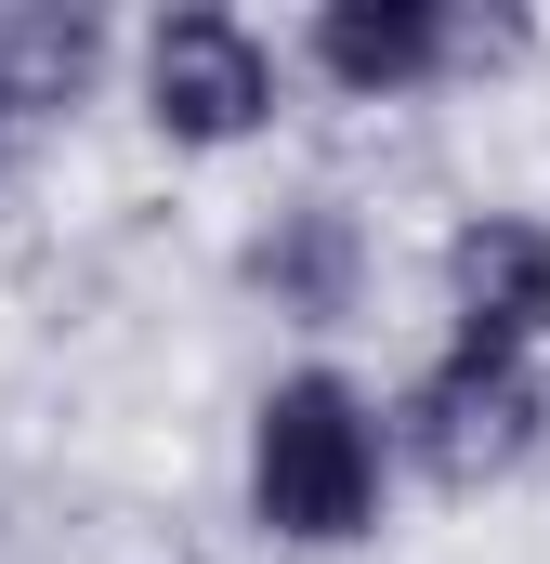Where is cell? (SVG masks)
<instances>
[{
  "instance_id": "obj_1",
  "label": "cell",
  "mask_w": 550,
  "mask_h": 564,
  "mask_svg": "<svg viewBox=\"0 0 550 564\" xmlns=\"http://www.w3.org/2000/svg\"><path fill=\"white\" fill-rule=\"evenodd\" d=\"M407 473H394V421H381V381L341 368V355H288L263 394H250V433H237V512L263 552H367L394 525Z\"/></svg>"
},
{
  "instance_id": "obj_2",
  "label": "cell",
  "mask_w": 550,
  "mask_h": 564,
  "mask_svg": "<svg viewBox=\"0 0 550 564\" xmlns=\"http://www.w3.org/2000/svg\"><path fill=\"white\" fill-rule=\"evenodd\" d=\"M119 93L170 158H250L288 132L301 79L250 0H157L144 26H119Z\"/></svg>"
},
{
  "instance_id": "obj_3",
  "label": "cell",
  "mask_w": 550,
  "mask_h": 564,
  "mask_svg": "<svg viewBox=\"0 0 550 564\" xmlns=\"http://www.w3.org/2000/svg\"><path fill=\"white\" fill-rule=\"evenodd\" d=\"M275 40H288V79L328 106H432V93L512 66L538 26L485 13V0H301Z\"/></svg>"
},
{
  "instance_id": "obj_4",
  "label": "cell",
  "mask_w": 550,
  "mask_h": 564,
  "mask_svg": "<svg viewBox=\"0 0 550 564\" xmlns=\"http://www.w3.org/2000/svg\"><path fill=\"white\" fill-rule=\"evenodd\" d=\"M381 421H394V473L407 486H432V499H498V486H525L550 459V368L432 341L407 381L381 394Z\"/></svg>"
},
{
  "instance_id": "obj_5",
  "label": "cell",
  "mask_w": 550,
  "mask_h": 564,
  "mask_svg": "<svg viewBox=\"0 0 550 564\" xmlns=\"http://www.w3.org/2000/svg\"><path fill=\"white\" fill-rule=\"evenodd\" d=\"M237 289L263 302L288 341H341L367 302H381V237H367V210L341 197V184H288L263 197L250 224H237Z\"/></svg>"
},
{
  "instance_id": "obj_6",
  "label": "cell",
  "mask_w": 550,
  "mask_h": 564,
  "mask_svg": "<svg viewBox=\"0 0 550 564\" xmlns=\"http://www.w3.org/2000/svg\"><path fill=\"white\" fill-rule=\"evenodd\" d=\"M432 341L550 368V210H459L432 237Z\"/></svg>"
},
{
  "instance_id": "obj_7",
  "label": "cell",
  "mask_w": 550,
  "mask_h": 564,
  "mask_svg": "<svg viewBox=\"0 0 550 564\" xmlns=\"http://www.w3.org/2000/svg\"><path fill=\"white\" fill-rule=\"evenodd\" d=\"M106 79H119V26L92 0H0V93H13L26 132L79 119Z\"/></svg>"
},
{
  "instance_id": "obj_8",
  "label": "cell",
  "mask_w": 550,
  "mask_h": 564,
  "mask_svg": "<svg viewBox=\"0 0 550 564\" xmlns=\"http://www.w3.org/2000/svg\"><path fill=\"white\" fill-rule=\"evenodd\" d=\"M26 144H40V132H26V119H13V93H0V210H13V184H26Z\"/></svg>"
}]
</instances>
